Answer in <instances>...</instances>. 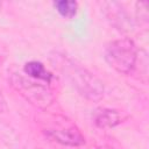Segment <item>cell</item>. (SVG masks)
Here are the masks:
<instances>
[{
    "label": "cell",
    "mask_w": 149,
    "mask_h": 149,
    "mask_svg": "<svg viewBox=\"0 0 149 149\" xmlns=\"http://www.w3.org/2000/svg\"><path fill=\"white\" fill-rule=\"evenodd\" d=\"M43 133L47 137L64 146L78 147L85 143V139L79 129L66 121H63L62 123H52L50 127L43 128Z\"/></svg>",
    "instance_id": "277c9868"
},
{
    "label": "cell",
    "mask_w": 149,
    "mask_h": 149,
    "mask_svg": "<svg viewBox=\"0 0 149 149\" xmlns=\"http://www.w3.org/2000/svg\"><path fill=\"white\" fill-rule=\"evenodd\" d=\"M54 6L56 10L59 13V15L66 19L73 17L77 14V9H78L77 2L72 0H59V1L54 2Z\"/></svg>",
    "instance_id": "ba28073f"
},
{
    "label": "cell",
    "mask_w": 149,
    "mask_h": 149,
    "mask_svg": "<svg viewBox=\"0 0 149 149\" xmlns=\"http://www.w3.org/2000/svg\"><path fill=\"white\" fill-rule=\"evenodd\" d=\"M7 111V104H6V100L0 91V113H5Z\"/></svg>",
    "instance_id": "30bf717a"
},
{
    "label": "cell",
    "mask_w": 149,
    "mask_h": 149,
    "mask_svg": "<svg viewBox=\"0 0 149 149\" xmlns=\"http://www.w3.org/2000/svg\"><path fill=\"white\" fill-rule=\"evenodd\" d=\"M62 70L70 84L83 97L90 100H100L104 97L105 87L102 81L85 68L66 59L62 65Z\"/></svg>",
    "instance_id": "7a4b0ae2"
},
{
    "label": "cell",
    "mask_w": 149,
    "mask_h": 149,
    "mask_svg": "<svg viewBox=\"0 0 149 149\" xmlns=\"http://www.w3.org/2000/svg\"><path fill=\"white\" fill-rule=\"evenodd\" d=\"M9 83L21 97L38 108H47L55 100L49 83L33 79L20 72H13L9 76Z\"/></svg>",
    "instance_id": "6da1fadb"
},
{
    "label": "cell",
    "mask_w": 149,
    "mask_h": 149,
    "mask_svg": "<svg viewBox=\"0 0 149 149\" xmlns=\"http://www.w3.org/2000/svg\"><path fill=\"white\" fill-rule=\"evenodd\" d=\"M102 12L111 24L118 30L129 33L134 29L135 23L121 3L116 1H105L102 2Z\"/></svg>",
    "instance_id": "5b68a950"
},
{
    "label": "cell",
    "mask_w": 149,
    "mask_h": 149,
    "mask_svg": "<svg viewBox=\"0 0 149 149\" xmlns=\"http://www.w3.org/2000/svg\"><path fill=\"white\" fill-rule=\"evenodd\" d=\"M23 73L33 79L41 80L44 83H50L52 79V74L44 68V65L37 61H31L24 64Z\"/></svg>",
    "instance_id": "52a82bcc"
},
{
    "label": "cell",
    "mask_w": 149,
    "mask_h": 149,
    "mask_svg": "<svg viewBox=\"0 0 149 149\" xmlns=\"http://www.w3.org/2000/svg\"><path fill=\"white\" fill-rule=\"evenodd\" d=\"M105 59L116 72L127 74L135 68L137 61V48L130 38L112 41L106 45Z\"/></svg>",
    "instance_id": "3957f363"
},
{
    "label": "cell",
    "mask_w": 149,
    "mask_h": 149,
    "mask_svg": "<svg viewBox=\"0 0 149 149\" xmlns=\"http://www.w3.org/2000/svg\"><path fill=\"white\" fill-rule=\"evenodd\" d=\"M93 122L99 128H113L123 121L122 114L116 109L98 108L92 114Z\"/></svg>",
    "instance_id": "8992f818"
},
{
    "label": "cell",
    "mask_w": 149,
    "mask_h": 149,
    "mask_svg": "<svg viewBox=\"0 0 149 149\" xmlns=\"http://www.w3.org/2000/svg\"><path fill=\"white\" fill-rule=\"evenodd\" d=\"M148 3L147 2H137L136 3V14L139 19H142L147 21L148 19V9H147Z\"/></svg>",
    "instance_id": "9c48e42d"
}]
</instances>
